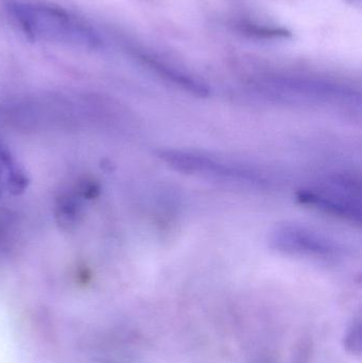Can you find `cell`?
<instances>
[{"mask_svg":"<svg viewBox=\"0 0 362 363\" xmlns=\"http://www.w3.org/2000/svg\"><path fill=\"white\" fill-rule=\"evenodd\" d=\"M159 157L166 164L185 174H200L219 180L240 182V183L261 184L265 182L263 174L255 169L227 163L202 153L183 150H162Z\"/></svg>","mask_w":362,"mask_h":363,"instance_id":"obj_2","label":"cell"},{"mask_svg":"<svg viewBox=\"0 0 362 363\" xmlns=\"http://www.w3.org/2000/svg\"><path fill=\"white\" fill-rule=\"evenodd\" d=\"M299 200L331 215L361 222V201L356 198L348 182H336L331 187L302 191Z\"/></svg>","mask_w":362,"mask_h":363,"instance_id":"obj_4","label":"cell"},{"mask_svg":"<svg viewBox=\"0 0 362 363\" xmlns=\"http://www.w3.org/2000/svg\"><path fill=\"white\" fill-rule=\"evenodd\" d=\"M270 241L274 249L288 254L334 257L344 252L335 240L298 224L276 226Z\"/></svg>","mask_w":362,"mask_h":363,"instance_id":"obj_3","label":"cell"},{"mask_svg":"<svg viewBox=\"0 0 362 363\" xmlns=\"http://www.w3.org/2000/svg\"><path fill=\"white\" fill-rule=\"evenodd\" d=\"M242 31L248 35L261 38H290L291 32L282 28L261 27L253 23H244L242 25Z\"/></svg>","mask_w":362,"mask_h":363,"instance_id":"obj_5","label":"cell"},{"mask_svg":"<svg viewBox=\"0 0 362 363\" xmlns=\"http://www.w3.org/2000/svg\"><path fill=\"white\" fill-rule=\"evenodd\" d=\"M8 8L19 29L34 42L84 49L102 46L98 32L65 9L30 1H12Z\"/></svg>","mask_w":362,"mask_h":363,"instance_id":"obj_1","label":"cell"}]
</instances>
